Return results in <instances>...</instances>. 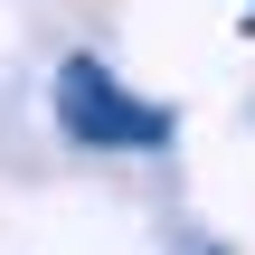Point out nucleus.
I'll return each mask as SVG.
<instances>
[{"label":"nucleus","instance_id":"1","mask_svg":"<svg viewBox=\"0 0 255 255\" xmlns=\"http://www.w3.org/2000/svg\"><path fill=\"white\" fill-rule=\"evenodd\" d=\"M57 123L76 142H95V151H151V142H170V114L142 104V95H123L95 57H66L57 66Z\"/></svg>","mask_w":255,"mask_h":255}]
</instances>
